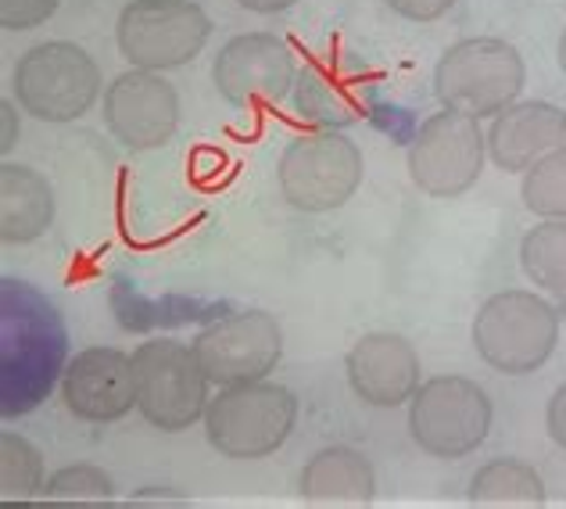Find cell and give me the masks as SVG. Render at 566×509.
<instances>
[{"label": "cell", "mask_w": 566, "mask_h": 509, "mask_svg": "<svg viewBox=\"0 0 566 509\" xmlns=\"http://www.w3.org/2000/svg\"><path fill=\"white\" fill-rule=\"evenodd\" d=\"M104 126L126 152H158L180 126V94L151 69H129L104 86Z\"/></svg>", "instance_id": "obj_12"}, {"label": "cell", "mask_w": 566, "mask_h": 509, "mask_svg": "<svg viewBox=\"0 0 566 509\" xmlns=\"http://www.w3.org/2000/svg\"><path fill=\"white\" fill-rule=\"evenodd\" d=\"M366 162L345 129H312L294 137L280 155L276 184L283 201L297 212L323 216L345 208L363 187Z\"/></svg>", "instance_id": "obj_4"}, {"label": "cell", "mask_w": 566, "mask_h": 509, "mask_svg": "<svg viewBox=\"0 0 566 509\" xmlns=\"http://www.w3.org/2000/svg\"><path fill=\"white\" fill-rule=\"evenodd\" d=\"M527 65L510 40L470 37L452 43L434 69V94L441 108L467 112L473 118H495L520 101Z\"/></svg>", "instance_id": "obj_2"}, {"label": "cell", "mask_w": 566, "mask_h": 509, "mask_svg": "<svg viewBox=\"0 0 566 509\" xmlns=\"http://www.w3.org/2000/svg\"><path fill=\"white\" fill-rule=\"evenodd\" d=\"M133 502H187V496H176V491H137Z\"/></svg>", "instance_id": "obj_29"}, {"label": "cell", "mask_w": 566, "mask_h": 509, "mask_svg": "<svg viewBox=\"0 0 566 509\" xmlns=\"http://www.w3.org/2000/svg\"><path fill=\"white\" fill-rule=\"evenodd\" d=\"M133 381H137V413L147 424L180 434L205 420L208 381L193 355V344L176 337H151L133 352Z\"/></svg>", "instance_id": "obj_6"}, {"label": "cell", "mask_w": 566, "mask_h": 509, "mask_svg": "<svg viewBox=\"0 0 566 509\" xmlns=\"http://www.w3.org/2000/svg\"><path fill=\"white\" fill-rule=\"evenodd\" d=\"M208 37L212 19L193 0H129L118 14L115 40L133 69L169 72L193 62Z\"/></svg>", "instance_id": "obj_8"}, {"label": "cell", "mask_w": 566, "mask_h": 509, "mask_svg": "<svg viewBox=\"0 0 566 509\" xmlns=\"http://www.w3.org/2000/svg\"><path fill=\"white\" fill-rule=\"evenodd\" d=\"M43 499H54V502H112L115 485L101 467H94V463H72V467H62L48 477Z\"/></svg>", "instance_id": "obj_23"}, {"label": "cell", "mask_w": 566, "mask_h": 509, "mask_svg": "<svg viewBox=\"0 0 566 509\" xmlns=\"http://www.w3.org/2000/svg\"><path fill=\"white\" fill-rule=\"evenodd\" d=\"M345 373L359 402L374 409H398L416 395L423 370L409 337L391 331H374L363 334L348 349Z\"/></svg>", "instance_id": "obj_14"}, {"label": "cell", "mask_w": 566, "mask_h": 509, "mask_svg": "<svg viewBox=\"0 0 566 509\" xmlns=\"http://www.w3.org/2000/svg\"><path fill=\"white\" fill-rule=\"evenodd\" d=\"M62 398L83 424H115L137 409L133 355L112 344H94L69 359L62 373Z\"/></svg>", "instance_id": "obj_13"}, {"label": "cell", "mask_w": 566, "mask_h": 509, "mask_svg": "<svg viewBox=\"0 0 566 509\" xmlns=\"http://www.w3.org/2000/svg\"><path fill=\"white\" fill-rule=\"evenodd\" d=\"M244 11H255V14H280V11H287L294 8L297 0H237Z\"/></svg>", "instance_id": "obj_28"}, {"label": "cell", "mask_w": 566, "mask_h": 509, "mask_svg": "<svg viewBox=\"0 0 566 509\" xmlns=\"http://www.w3.org/2000/svg\"><path fill=\"white\" fill-rule=\"evenodd\" d=\"M566 144V112L553 101H516L491 118L488 158L502 173H527L542 155Z\"/></svg>", "instance_id": "obj_16"}, {"label": "cell", "mask_w": 566, "mask_h": 509, "mask_svg": "<svg viewBox=\"0 0 566 509\" xmlns=\"http://www.w3.org/2000/svg\"><path fill=\"white\" fill-rule=\"evenodd\" d=\"M488 158V133L481 118L467 112L441 108L416 129L409 144V176L430 198H459L467 194L484 173Z\"/></svg>", "instance_id": "obj_9"}, {"label": "cell", "mask_w": 566, "mask_h": 509, "mask_svg": "<svg viewBox=\"0 0 566 509\" xmlns=\"http://www.w3.org/2000/svg\"><path fill=\"white\" fill-rule=\"evenodd\" d=\"M297 491L312 506H369L377 499V470L359 448H319L297 477Z\"/></svg>", "instance_id": "obj_17"}, {"label": "cell", "mask_w": 566, "mask_h": 509, "mask_svg": "<svg viewBox=\"0 0 566 509\" xmlns=\"http://www.w3.org/2000/svg\"><path fill=\"white\" fill-rule=\"evenodd\" d=\"M545 427H548V438H553L566 453V384H559L556 392H553V398H548Z\"/></svg>", "instance_id": "obj_26"}, {"label": "cell", "mask_w": 566, "mask_h": 509, "mask_svg": "<svg viewBox=\"0 0 566 509\" xmlns=\"http://www.w3.org/2000/svg\"><path fill=\"white\" fill-rule=\"evenodd\" d=\"M520 198L542 219H566V144L542 155L524 173Z\"/></svg>", "instance_id": "obj_22"}, {"label": "cell", "mask_w": 566, "mask_h": 509, "mask_svg": "<svg viewBox=\"0 0 566 509\" xmlns=\"http://www.w3.org/2000/svg\"><path fill=\"white\" fill-rule=\"evenodd\" d=\"M62 0H0V25L8 33H25L51 19Z\"/></svg>", "instance_id": "obj_24"}, {"label": "cell", "mask_w": 566, "mask_h": 509, "mask_svg": "<svg viewBox=\"0 0 566 509\" xmlns=\"http://www.w3.org/2000/svg\"><path fill=\"white\" fill-rule=\"evenodd\" d=\"M384 4L409 22H434L455 8V0H384Z\"/></svg>", "instance_id": "obj_25"}, {"label": "cell", "mask_w": 566, "mask_h": 509, "mask_svg": "<svg viewBox=\"0 0 566 509\" xmlns=\"http://www.w3.org/2000/svg\"><path fill=\"white\" fill-rule=\"evenodd\" d=\"M366 80L340 58H312L297 69L291 90L294 115L316 129H348L369 112Z\"/></svg>", "instance_id": "obj_15"}, {"label": "cell", "mask_w": 566, "mask_h": 509, "mask_svg": "<svg viewBox=\"0 0 566 509\" xmlns=\"http://www.w3.org/2000/svg\"><path fill=\"white\" fill-rule=\"evenodd\" d=\"M297 424V398L291 387L255 381L219 387L208 398L205 434L222 459H265L280 453Z\"/></svg>", "instance_id": "obj_3"}, {"label": "cell", "mask_w": 566, "mask_h": 509, "mask_svg": "<svg viewBox=\"0 0 566 509\" xmlns=\"http://www.w3.org/2000/svg\"><path fill=\"white\" fill-rule=\"evenodd\" d=\"M57 212L51 179L22 162L0 166V241L33 245L51 230Z\"/></svg>", "instance_id": "obj_18"}, {"label": "cell", "mask_w": 566, "mask_h": 509, "mask_svg": "<svg viewBox=\"0 0 566 509\" xmlns=\"http://www.w3.org/2000/svg\"><path fill=\"white\" fill-rule=\"evenodd\" d=\"M14 101L40 123H76L101 97V69L91 51L72 40L29 48L11 72Z\"/></svg>", "instance_id": "obj_5"}, {"label": "cell", "mask_w": 566, "mask_h": 509, "mask_svg": "<svg viewBox=\"0 0 566 509\" xmlns=\"http://www.w3.org/2000/svg\"><path fill=\"white\" fill-rule=\"evenodd\" d=\"M48 488L43 474V453L22 438V434L4 430L0 434V496L11 499H40Z\"/></svg>", "instance_id": "obj_21"}, {"label": "cell", "mask_w": 566, "mask_h": 509, "mask_svg": "<svg viewBox=\"0 0 566 509\" xmlns=\"http://www.w3.org/2000/svg\"><path fill=\"white\" fill-rule=\"evenodd\" d=\"M559 344V312L534 291H499L476 309L473 349L505 377H527L553 359Z\"/></svg>", "instance_id": "obj_1"}, {"label": "cell", "mask_w": 566, "mask_h": 509, "mask_svg": "<svg viewBox=\"0 0 566 509\" xmlns=\"http://www.w3.org/2000/svg\"><path fill=\"white\" fill-rule=\"evenodd\" d=\"M556 54H559V69H563V76H566V29L559 33V48H556Z\"/></svg>", "instance_id": "obj_30"}, {"label": "cell", "mask_w": 566, "mask_h": 509, "mask_svg": "<svg viewBox=\"0 0 566 509\" xmlns=\"http://www.w3.org/2000/svg\"><path fill=\"white\" fill-rule=\"evenodd\" d=\"M205 377L216 387H237L265 381L283 359V331L276 316L244 309L219 316L190 341Z\"/></svg>", "instance_id": "obj_10"}, {"label": "cell", "mask_w": 566, "mask_h": 509, "mask_svg": "<svg viewBox=\"0 0 566 509\" xmlns=\"http://www.w3.org/2000/svg\"><path fill=\"white\" fill-rule=\"evenodd\" d=\"M467 499L473 506H545L548 491L542 474L527 459L499 456L488 459L481 470L470 477Z\"/></svg>", "instance_id": "obj_19"}, {"label": "cell", "mask_w": 566, "mask_h": 509, "mask_svg": "<svg viewBox=\"0 0 566 509\" xmlns=\"http://www.w3.org/2000/svg\"><path fill=\"white\" fill-rule=\"evenodd\" d=\"M491 398L476 381L430 377L409 398V434L420 453L434 459H463L484 445L491 430Z\"/></svg>", "instance_id": "obj_7"}, {"label": "cell", "mask_w": 566, "mask_h": 509, "mask_svg": "<svg viewBox=\"0 0 566 509\" xmlns=\"http://www.w3.org/2000/svg\"><path fill=\"white\" fill-rule=\"evenodd\" d=\"M520 269L548 294H566V219H542L520 241Z\"/></svg>", "instance_id": "obj_20"}, {"label": "cell", "mask_w": 566, "mask_h": 509, "mask_svg": "<svg viewBox=\"0 0 566 509\" xmlns=\"http://www.w3.org/2000/svg\"><path fill=\"white\" fill-rule=\"evenodd\" d=\"M297 58L280 33H241L227 40L212 62V83L233 108H273L291 97Z\"/></svg>", "instance_id": "obj_11"}, {"label": "cell", "mask_w": 566, "mask_h": 509, "mask_svg": "<svg viewBox=\"0 0 566 509\" xmlns=\"http://www.w3.org/2000/svg\"><path fill=\"white\" fill-rule=\"evenodd\" d=\"M0 152H11L14 144H19V137H22V123H19V108H14V101H0Z\"/></svg>", "instance_id": "obj_27"}]
</instances>
